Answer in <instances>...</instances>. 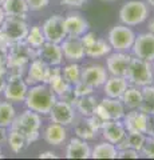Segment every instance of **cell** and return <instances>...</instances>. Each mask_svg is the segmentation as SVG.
I'll return each mask as SVG.
<instances>
[{
    "label": "cell",
    "instance_id": "obj_1",
    "mask_svg": "<svg viewBox=\"0 0 154 160\" xmlns=\"http://www.w3.org/2000/svg\"><path fill=\"white\" fill-rule=\"evenodd\" d=\"M56 100L58 96L50 88L48 84L40 83L28 87L27 96L23 104L24 107L31 109V111L42 115V116H47Z\"/></svg>",
    "mask_w": 154,
    "mask_h": 160
},
{
    "label": "cell",
    "instance_id": "obj_2",
    "mask_svg": "<svg viewBox=\"0 0 154 160\" xmlns=\"http://www.w3.org/2000/svg\"><path fill=\"white\" fill-rule=\"evenodd\" d=\"M42 118V115L26 108L24 111L16 115L12 126L9 128L18 129L19 132H22L26 136V140L29 146V144L38 142L39 138H40V128L43 126Z\"/></svg>",
    "mask_w": 154,
    "mask_h": 160
},
{
    "label": "cell",
    "instance_id": "obj_3",
    "mask_svg": "<svg viewBox=\"0 0 154 160\" xmlns=\"http://www.w3.org/2000/svg\"><path fill=\"white\" fill-rule=\"evenodd\" d=\"M150 9L146 2L142 0H130L126 2L119 9V22L129 27H137L149 19Z\"/></svg>",
    "mask_w": 154,
    "mask_h": 160
},
{
    "label": "cell",
    "instance_id": "obj_4",
    "mask_svg": "<svg viewBox=\"0 0 154 160\" xmlns=\"http://www.w3.org/2000/svg\"><path fill=\"white\" fill-rule=\"evenodd\" d=\"M126 79L129 80V83L131 86H137L140 88L149 86V84H153L154 83V68L151 66V63L147 62V60L133 56L130 66H129V69H127Z\"/></svg>",
    "mask_w": 154,
    "mask_h": 160
},
{
    "label": "cell",
    "instance_id": "obj_5",
    "mask_svg": "<svg viewBox=\"0 0 154 160\" xmlns=\"http://www.w3.org/2000/svg\"><path fill=\"white\" fill-rule=\"evenodd\" d=\"M135 36L137 33L133 31L131 27L121 23L111 27V29L107 33V42L111 46L113 51L130 52Z\"/></svg>",
    "mask_w": 154,
    "mask_h": 160
},
{
    "label": "cell",
    "instance_id": "obj_6",
    "mask_svg": "<svg viewBox=\"0 0 154 160\" xmlns=\"http://www.w3.org/2000/svg\"><path fill=\"white\" fill-rule=\"evenodd\" d=\"M38 58V49L23 42H15L8 47L7 66H28L32 59Z\"/></svg>",
    "mask_w": 154,
    "mask_h": 160
},
{
    "label": "cell",
    "instance_id": "obj_7",
    "mask_svg": "<svg viewBox=\"0 0 154 160\" xmlns=\"http://www.w3.org/2000/svg\"><path fill=\"white\" fill-rule=\"evenodd\" d=\"M47 116L50 118V122L59 123V124H62V126L70 127L77 120L78 112L72 104L64 102V100L58 99Z\"/></svg>",
    "mask_w": 154,
    "mask_h": 160
},
{
    "label": "cell",
    "instance_id": "obj_8",
    "mask_svg": "<svg viewBox=\"0 0 154 160\" xmlns=\"http://www.w3.org/2000/svg\"><path fill=\"white\" fill-rule=\"evenodd\" d=\"M42 29L46 38V42L61 44L67 38V32L64 28V16L62 15H52L44 20L42 24Z\"/></svg>",
    "mask_w": 154,
    "mask_h": 160
},
{
    "label": "cell",
    "instance_id": "obj_9",
    "mask_svg": "<svg viewBox=\"0 0 154 160\" xmlns=\"http://www.w3.org/2000/svg\"><path fill=\"white\" fill-rule=\"evenodd\" d=\"M130 53L134 58L143 59L147 62L154 60V35L151 32H142L135 36Z\"/></svg>",
    "mask_w": 154,
    "mask_h": 160
},
{
    "label": "cell",
    "instance_id": "obj_10",
    "mask_svg": "<svg viewBox=\"0 0 154 160\" xmlns=\"http://www.w3.org/2000/svg\"><path fill=\"white\" fill-rule=\"evenodd\" d=\"M131 59L133 55L130 52H119V51L110 52L106 56V69L109 75L126 78Z\"/></svg>",
    "mask_w": 154,
    "mask_h": 160
},
{
    "label": "cell",
    "instance_id": "obj_11",
    "mask_svg": "<svg viewBox=\"0 0 154 160\" xmlns=\"http://www.w3.org/2000/svg\"><path fill=\"white\" fill-rule=\"evenodd\" d=\"M0 27L6 32L8 39L11 40V43L26 40V36L29 29V26L26 19L15 18V16H7Z\"/></svg>",
    "mask_w": 154,
    "mask_h": 160
},
{
    "label": "cell",
    "instance_id": "obj_12",
    "mask_svg": "<svg viewBox=\"0 0 154 160\" xmlns=\"http://www.w3.org/2000/svg\"><path fill=\"white\" fill-rule=\"evenodd\" d=\"M48 64L42 60L40 58H35L28 63L26 75H24V80L28 86H34V84H40V83H47L48 78V71H50Z\"/></svg>",
    "mask_w": 154,
    "mask_h": 160
},
{
    "label": "cell",
    "instance_id": "obj_13",
    "mask_svg": "<svg viewBox=\"0 0 154 160\" xmlns=\"http://www.w3.org/2000/svg\"><path fill=\"white\" fill-rule=\"evenodd\" d=\"M149 115L142 112L141 109H127L125 116L122 118V123L126 128L127 133H146L147 132Z\"/></svg>",
    "mask_w": 154,
    "mask_h": 160
},
{
    "label": "cell",
    "instance_id": "obj_14",
    "mask_svg": "<svg viewBox=\"0 0 154 160\" xmlns=\"http://www.w3.org/2000/svg\"><path fill=\"white\" fill-rule=\"evenodd\" d=\"M28 84L26 83L24 78L20 79H11L6 84V88L3 91V98L13 104L24 103L28 92Z\"/></svg>",
    "mask_w": 154,
    "mask_h": 160
},
{
    "label": "cell",
    "instance_id": "obj_15",
    "mask_svg": "<svg viewBox=\"0 0 154 160\" xmlns=\"http://www.w3.org/2000/svg\"><path fill=\"white\" fill-rule=\"evenodd\" d=\"M61 48L63 51L64 60L67 62H82L86 58V49L81 42V38L67 36L61 43Z\"/></svg>",
    "mask_w": 154,
    "mask_h": 160
},
{
    "label": "cell",
    "instance_id": "obj_16",
    "mask_svg": "<svg viewBox=\"0 0 154 160\" xmlns=\"http://www.w3.org/2000/svg\"><path fill=\"white\" fill-rule=\"evenodd\" d=\"M109 78V72L106 67L99 64H90V66L82 67V80L91 86L94 89L102 88L105 82Z\"/></svg>",
    "mask_w": 154,
    "mask_h": 160
},
{
    "label": "cell",
    "instance_id": "obj_17",
    "mask_svg": "<svg viewBox=\"0 0 154 160\" xmlns=\"http://www.w3.org/2000/svg\"><path fill=\"white\" fill-rule=\"evenodd\" d=\"M66 159H90L91 158V146L87 140L81 138H71L66 144L64 149Z\"/></svg>",
    "mask_w": 154,
    "mask_h": 160
},
{
    "label": "cell",
    "instance_id": "obj_18",
    "mask_svg": "<svg viewBox=\"0 0 154 160\" xmlns=\"http://www.w3.org/2000/svg\"><path fill=\"white\" fill-rule=\"evenodd\" d=\"M68 131L66 126H62L59 123H48L43 131V139L47 144L52 147H61L67 142Z\"/></svg>",
    "mask_w": 154,
    "mask_h": 160
},
{
    "label": "cell",
    "instance_id": "obj_19",
    "mask_svg": "<svg viewBox=\"0 0 154 160\" xmlns=\"http://www.w3.org/2000/svg\"><path fill=\"white\" fill-rule=\"evenodd\" d=\"M64 28H66L67 36L81 38L83 33L90 31V24L81 13L72 12L64 16Z\"/></svg>",
    "mask_w": 154,
    "mask_h": 160
},
{
    "label": "cell",
    "instance_id": "obj_20",
    "mask_svg": "<svg viewBox=\"0 0 154 160\" xmlns=\"http://www.w3.org/2000/svg\"><path fill=\"white\" fill-rule=\"evenodd\" d=\"M38 58L44 60L48 66H62L63 64V51L61 48V44L58 43H50L46 42L43 46L38 49Z\"/></svg>",
    "mask_w": 154,
    "mask_h": 160
},
{
    "label": "cell",
    "instance_id": "obj_21",
    "mask_svg": "<svg viewBox=\"0 0 154 160\" xmlns=\"http://www.w3.org/2000/svg\"><path fill=\"white\" fill-rule=\"evenodd\" d=\"M99 133L102 135L103 140H107V142H110L113 144H117L126 136L127 132L122 120H106Z\"/></svg>",
    "mask_w": 154,
    "mask_h": 160
},
{
    "label": "cell",
    "instance_id": "obj_22",
    "mask_svg": "<svg viewBox=\"0 0 154 160\" xmlns=\"http://www.w3.org/2000/svg\"><path fill=\"white\" fill-rule=\"evenodd\" d=\"M130 86L129 80L125 76H113L109 75L107 80L102 86L103 93L107 98H114V99H121L123 92L126 91V88Z\"/></svg>",
    "mask_w": 154,
    "mask_h": 160
},
{
    "label": "cell",
    "instance_id": "obj_23",
    "mask_svg": "<svg viewBox=\"0 0 154 160\" xmlns=\"http://www.w3.org/2000/svg\"><path fill=\"white\" fill-rule=\"evenodd\" d=\"M99 104L103 107L106 111V115L109 120H122V118L126 113V107L122 103L121 99H114V98H102L99 100Z\"/></svg>",
    "mask_w": 154,
    "mask_h": 160
},
{
    "label": "cell",
    "instance_id": "obj_24",
    "mask_svg": "<svg viewBox=\"0 0 154 160\" xmlns=\"http://www.w3.org/2000/svg\"><path fill=\"white\" fill-rule=\"evenodd\" d=\"M2 8L6 16H15L22 19H27V13L29 12L26 0H4Z\"/></svg>",
    "mask_w": 154,
    "mask_h": 160
},
{
    "label": "cell",
    "instance_id": "obj_25",
    "mask_svg": "<svg viewBox=\"0 0 154 160\" xmlns=\"http://www.w3.org/2000/svg\"><path fill=\"white\" fill-rule=\"evenodd\" d=\"M117 156L118 149L115 144L107 140H102L91 148V159H117Z\"/></svg>",
    "mask_w": 154,
    "mask_h": 160
},
{
    "label": "cell",
    "instance_id": "obj_26",
    "mask_svg": "<svg viewBox=\"0 0 154 160\" xmlns=\"http://www.w3.org/2000/svg\"><path fill=\"white\" fill-rule=\"evenodd\" d=\"M74 133H75V136L81 138L83 140H87V142H93V140H95L98 138V132L91 127V124L88 123L87 118H82L78 119L74 122Z\"/></svg>",
    "mask_w": 154,
    "mask_h": 160
},
{
    "label": "cell",
    "instance_id": "obj_27",
    "mask_svg": "<svg viewBox=\"0 0 154 160\" xmlns=\"http://www.w3.org/2000/svg\"><path fill=\"white\" fill-rule=\"evenodd\" d=\"M122 103L125 104L126 109H140L142 103V89L137 86H129L122 95Z\"/></svg>",
    "mask_w": 154,
    "mask_h": 160
},
{
    "label": "cell",
    "instance_id": "obj_28",
    "mask_svg": "<svg viewBox=\"0 0 154 160\" xmlns=\"http://www.w3.org/2000/svg\"><path fill=\"white\" fill-rule=\"evenodd\" d=\"M99 100L97 99V96L93 95H87V96L79 98L78 102L75 104V109L79 113V116L82 118H90L91 115L95 113V108L98 106Z\"/></svg>",
    "mask_w": 154,
    "mask_h": 160
},
{
    "label": "cell",
    "instance_id": "obj_29",
    "mask_svg": "<svg viewBox=\"0 0 154 160\" xmlns=\"http://www.w3.org/2000/svg\"><path fill=\"white\" fill-rule=\"evenodd\" d=\"M113 51L111 46L109 44L107 39H98L94 42L90 47L86 48V56L90 59H101L106 58Z\"/></svg>",
    "mask_w": 154,
    "mask_h": 160
},
{
    "label": "cell",
    "instance_id": "obj_30",
    "mask_svg": "<svg viewBox=\"0 0 154 160\" xmlns=\"http://www.w3.org/2000/svg\"><path fill=\"white\" fill-rule=\"evenodd\" d=\"M16 115H18V111L15 108L13 103L8 102L6 99L0 102V127L9 128L12 126Z\"/></svg>",
    "mask_w": 154,
    "mask_h": 160
},
{
    "label": "cell",
    "instance_id": "obj_31",
    "mask_svg": "<svg viewBox=\"0 0 154 160\" xmlns=\"http://www.w3.org/2000/svg\"><path fill=\"white\" fill-rule=\"evenodd\" d=\"M7 144L13 153H20L24 151V148L28 147L26 136L22 132H19L18 129H13V128H8Z\"/></svg>",
    "mask_w": 154,
    "mask_h": 160
},
{
    "label": "cell",
    "instance_id": "obj_32",
    "mask_svg": "<svg viewBox=\"0 0 154 160\" xmlns=\"http://www.w3.org/2000/svg\"><path fill=\"white\" fill-rule=\"evenodd\" d=\"M62 75L68 84L74 86L82 80V67L77 62H68L62 67Z\"/></svg>",
    "mask_w": 154,
    "mask_h": 160
},
{
    "label": "cell",
    "instance_id": "obj_33",
    "mask_svg": "<svg viewBox=\"0 0 154 160\" xmlns=\"http://www.w3.org/2000/svg\"><path fill=\"white\" fill-rule=\"evenodd\" d=\"M142 103L140 109L142 112L154 116V84L142 87Z\"/></svg>",
    "mask_w": 154,
    "mask_h": 160
},
{
    "label": "cell",
    "instance_id": "obj_34",
    "mask_svg": "<svg viewBox=\"0 0 154 160\" xmlns=\"http://www.w3.org/2000/svg\"><path fill=\"white\" fill-rule=\"evenodd\" d=\"M26 43L28 44V46H31L32 48H35V49H39L44 43H46V38H44L42 26L35 24V26L29 27L28 33L26 36Z\"/></svg>",
    "mask_w": 154,
    "mask_h": 160
},
{
    "label": "cell",
    "instance_id": "obj_35",
    "mask_svg": "<svg viewBox=\"0 0 154 160\" xmlns=\"http://www.w3.org/2000/svg\"><path fill=\"white\" fill-rule=\"evenodd\" d=\"M146 133H141V132H135V133H126V138H127V142H129V146L133 149H137L138 152H141V149L145 144V140H146Z\"/></svg>",
    "mask_w": 154,
    "mask_h": 160
},
{
    "label": "cell",
    "instance_id": "obj_36",
    "mask_svg": "<svg viewBox=\"0 0 154 160\" xmlns=\"http://www.w3.org/2000/svg\"><path fill=\"white\" fill-rule=\"evenodd\" d=\"M72 89H74V93L77 95V98H83V96H87V95H93L95 92V89H94L91 86H88L87 83H84L83 80L81 82H78L77 84H74L72 86Z\"/></svg>",
    "mask_w": 154,
    "mask_h": 160
},
{
    "label": "cell",
    "instance_id": "obj_37",
    "mask_svg": "<svg viewBox=\"0 0 154 160\" xmlns=\"http://www.w3.org/2000/svg\"><path fill=\"white\" fill-rule=\"evenodd\" d=\"M7 69V79H20L26 75L27 66H6Z\"/></svg>",
    "mask_w": 154,
    "mask_h": 160
},
{
    "label": "cell",
    "instance_id": "obj_38",
    "mask_svg": "<svg viewBox=\"0 0 154 160\" xmlns=\"http://www.w3.org/2000/svg\"><path fill=\"white\" fill-rule=\"evenodd\" d=\"M141 156L146 159H154V138L153 136H146L145 144L141 149Z\"/></svg>",
    "mask_w": 154,
    "mask_h": 160
},
{
    "label": "cell",
    "instance_id": "obj_39",
    "mask_svg": "<svg viewBox=\"0 0 154 160\" xmlns=\"http://www.w3.org/2000/svg\"><path fill=\"white\" fill-rule=\"evenodd\" d=\"M26 2L28 4L29 11H34V12L42 11V9H44L50 4V0H26Z\"/></svg>",
    "mask_w": 154,
    "mask_h": 160
},
{
    "label": "cell",
    "instance_id": "obj_40",
    "mask_svg": "<svg viewBox=\"0 0 154 160\" xmlns=\"http://www.w3.org/2000/svg\"><path fill=\"white\" fill-rule=\"evenodd\" d=\"M118 159H140L141 158V152H138L137 149L133 148H126L122 151H118Z\"/></svg>",
    "mask_w": 154,
    "mask_h": 160
},
{
    "label": "cell",
    "instance_id": "obj_41",
    "mask_svg": "<svg viewBox=\"0 0 154 160\" xmlns=\"http://www.w3.org/2000/svg\"><path fill=\"white\" fill-rule=\"evenodd\" d=\"M87 120H88V123L91 124V127L95 129L98 133L101 132V129H102V127H103V124H105V122H106V120H103L102 118H99L98 115H95V113L91 115L90 118H87Z\"/></svg>",
    "mask_w": 154,
    "mask_h": 160
},
{
    "label": "cell",
    "instance_id": "obj_42",
    "mask_svg": "<svg viewBox=\"0 0 154 160\" xmlns=\"http://www.w3.org/2000/svg\"><path fill=\"white\" fill-rule=\"evenodd\" d=\"M95 40H97V35L94 32H91V31H87L86 33H83L81 36V42L84 46V49H86L87 47H90L91 44L95 42Z\"/></svg>",
    "mask_w": 154,
    "mask_h": 160
},
{
    "label": "cell",
    "instance_id": "obj_43",
    "mask_svg": "<svg viewBox=\"0 0 154 160\" xmlns=\"http://www.w3.org/2000/svg\"><path fill=\"white\" fill-rule=\"evenodd\" d=\"M59 3L63 4L66 7H71V8H79L82 7L86 0H59Z\"/></svg>",
    "mask_w": 154,
    "mask_h": 160
},
{
    "label": "cell",
    "instance_id": "obj_44",
    "mask_svg": "<svg viewBox=\"0 0 154 160\" xmlns=\"http://www.w3.org/2000/svg\"><path fill=\"white\" fill-rule=\"evenodd\" d=\"M7 82H8V79H7V69H6V67L0 68V95H3V91H4V88H6Z\"/></svg>",
    "mask_w": 154,
    "mask_h": 160
},
{
    "label": "cell",
    "instance_id": "obj_45",
    "mask_svg": "<svg viewBox=\"0 0 154 160\" xmlns=\"http://www.w3.org/2000/svg\"><path fill=\"white\" fill-rule=\"evenodd\" d=\"M11 40L8 39V36L6 35V32L3 31V28L0 27V47H3V48H8L9 46H11Z\"/></svg>",
    "mask_w": 154,
    "mask_h": 160
},
{
    "label": "cell",
    "instance_id": "obj_46",
    "mask_svg": "<svg viewBox=\"0 0 154 160\" xmlns=\"http://www.w3.org/2000/svg\"><path fill=\"white\" fill-rule=\"evenodd\" d=\"M8 60V48L0 47V68H4L7 66Z\"/></svg>",
    "mask_w": 154,
    "mask_h": 160
},
{
    "label": "cell",
    "instance_id": "obj_47",
    "mask_svg": "<svg viewBox=\"0 0 154 160\" xmlns=\"http://www.w3.org/2000/svg\"><path fill=\"white\" fill-rule=\"evenodd\" d=\"M7 139H8V128L0 127V147L3 144H7Z\"/></svg>",
    "mask_w": 154,
    "mask_h": 160
},
{
    "label": "cell",
    "instance_id": "obj_48",
    "mask_svg": "<svg viewBox=\"0 0 154 160\" xmlns=\"http://www.w3.org/2000/svg\"><path fill=\"white\" fill-rule=\"evenodd\" d=\"M39 159H56L58 158V155L54 152V151H43L39 153Z\"/></svg>",
    "mask_w": 154,
    "mask_h": 160
},
{
    "label": "cell",
    "instance_id": "obj_49",
    "mask_svg": "<svg viewBox=\"0 0 154 160\" xmlns=\"http://www.w3.org/2000/svg\"><path fill=\"white\" fill-rule=\"evenodd\" d=\"M147 31L151 32L154 35V18H151L150 20H149V23H147Z\"/></svg>",
    "mask_w": 154,
    "mask_h": 160
},
{
    "label": "cell",
    "instance_id": "obj_50",
    "mask_svg": "<svg viewBox=\"0 0 154 160\" xmlns=\"http://www.w3.org/2000/svg\"><path fill=\"white\" fill-rule=\"evenodd\" d=\"M6 18H7V16H6V13H4L2 6H0V26L3 24V22H4V19H6Z\"/></svg>",
    "mask_w": 154,
    "mask_h": 160
},
{
    "label": "cell",
    "instance_id": "obj_51",
    "mask_svg": "<svg viewBox=\"0 0 154 160\" xmlns=\"http://www.w3.org/2000/svg\"><path fill=\"white\" fill-rule=\"evenodd\" d=\"M145 2L147 3V6H150V7L154 8V0H145Z\"/></svg>",
    "mask_w": 154,
    "mask_h": 160
},
{
    "label": "cell",
    "instance_id": "obj_52",
    "mask_svg": "<svg viewBox=\"0 0 154 160\" xmlns=\"http://www.w3.org/2000/svg\"><path fill=\"white\" fill-rule=\"evenodd\" d=\"M101 2H105V3H113V2H117V0H101Z\"/></svg>",
    "mask_w": 154,
    "mask_h": 160
},
{
    "label": "cell",
    "instance_id": "obj_53",
    "mask_svg": "<svg viewBox=\"0 0 154 160\" xmlns=\"http://www.w3.org/2000/svg\"><path fill=\"white\" fill-rule=\"evenodd\" d=\"M4 158V153H3V149L0 148V159H3Z\"/></svg>",
    "mask_w": 154,
    "mask_h": 160
},
{
    "label": "cell",
    "instance_id": "obj_54",
    "mask_svg": "<svg viewBox=\"0 0 154 160\" xmlns=\"http://www.w3.org/2000/svg\"><path fill=\"white\" fill-rule=\"evenodd\" d=\"M149 136H153V138H154V131H153V133H151V135H149Z\"/></svg>",
    "mask_w": 154,
    "mask_h": 160
},
{
    "label": "cell",
    "instance_id": "obj_55",
    "mask_svg": "<svg viewBox=\"0 0 154 160\" xmlns=\"http://www.w3.org/2000/svg\"><path fill=\"white\" fill-rule=\"evenodd\" d=\"M3 2H4V0H0V6H2V4H3Z\"/></svg>",
    "mask_w": 154,
    "mask_h": 160
},
{
    "label": "cell",
    "instance_id": "obj_56",
    "mask_svg": "<svg viewBox=\"0 0 154 160\" xmlns=\"http://www.w3.org/2000/svg\"><path fill=\"white\" fill-rule=\"evenodd\" d=\"M151 66H153V68H154V60H153V62H151Z\"/></svg>",
    "mask_w": 154,
    "mask_h": 160
}]
</instances>
